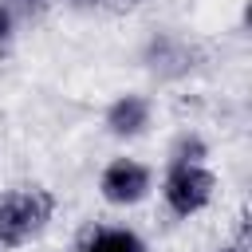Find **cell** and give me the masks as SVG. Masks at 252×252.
<instances>
[{
	"label": "cell",
	"instance_id": "obj_4",
	"mask_svg": "<svg viewBox=\"0 0 252 252\" xmlns=\"http://www.w3.org/2000/svg\"><path fill=\"white\" fill-rule=\"evenodd\" d=\"M150 114H154V106H150L146 94H122L106 110V130L114 138H138L150 126Z\"/></svg>",
	"mask_w": 252,
	"mask_h": 252
},
{
	"label": "cell",
	"instance_id": "obj_7",
	"mask_svg": "<svg viewBox=\"0 0 252 252\" xmlns=\"http://www.w3.org/2000/svg\"><path fill=\"white\" fill-rule=\"evenodd\" d=\"M0 4L8 8L12 20H35V16H43V8H47V0H0Z\"/></svg>",
	"mask_w": 252,
	"mask_h": 252
},
{
	"label": "cell",
	"instance_id": "obj_2",
	"mask_svg": "<svg viewBox=\"0 0 252 252\" xmlns=\"http://www.w3.org/2000/svg\"><path fill=\"white\" fill-rule=\"evenodd\" d=\"M217 193V177L205 165H169L161 181V197L173 217H193L201 213Z\"/></svg>",
	"mask_w": 252,
	"mask_h": 252
},
{
	"label": "cell",
	"instance_id": "obj_10",
	"mask_svg": "<svg viewBox=\"0 0 252 252\" xmlns=\"http://www.w3.org/2000/svg\"><path fill=\"white\" fill-rule=\"evenodd\" d=\"M217 252H248L244 244H224V248H217Z\"/></svg>",
	"mask_w": 252,
	"mask_h": 252
},
{
	"label": "cell",
	"instance_id": "obj_3",
	"mask_svg": "<svg viewBox=\"0 0 252 252\" xmlns=\"http://www.w3.org/2000/svg\"><path fill=\"white\" fill-rule=\"evenodd\" d=\"M150 185H154V173L134 158H114L98 177V189L110 205H138L150 193Z\"/></svg>",
	"mask_w": 252,
	"mask_h": 252
},
{
	"label": "cell",
	"instance_id": "obj_1",
	"mask_svg": "<svg viewBox=\"0 0 252 252\" xmlns=\"http://www.w3.org/2000/svg\"><path fill=\"white\" fill-rule=\"evenodd\" d=\"M51 217H55V193H47L39 185L4 193L0 197V244L20 248V244L35 240Z\"/></svg>",
	"mask_w": 252,
	"mask_h": 252
},
{
	"label": "cell",
	"instance_id": "obj_11",
	"mask_svg": "<svg viewBox=\"0 0 252 252\" xmlns=\"http://www.w3.org/2000/svg\"><path fill=\"white\" fill-rule=\"evenodd\" d=\"M71 8H94V0H71Z\"/></svg>",
	"mask_w": 252,
	"mask_h": 252
},
{
	"label": "cell",
	"instance_id": "obj_6",
	"mask_svg": "<svg viewBox=\"0 0 252 252\" xmlns=\"http://www.w3.org/2000/svg\"><path fill=\"white\" fill-rule=\"evenodd\" d=\"M205 158H209V146L197 134H181L169 146V165H205Z\"/></svg>",
	"mask_w": 252,
	"mask_h": 252
},
{
	"label": "cell",
	"instance_id": "obj_9",
	"mask_svg": "<svg viewBox=\"0 0 252 252\" xmlns=\"http://www.w3.org/2000/svg\"><path fill=\"white\" fill-rule=\"evenodd\" d=\"M12 28H16V20L8 16V8L0 4V43H8V35H12Z\"/></svg>",
	"mask_w": 252,
	"mask_h": 252
},
{
	"label": "cell",
	"instance_id": "obj_5",
	"mask_svg": "<svg viewBox=\"0 0 252 252\" xmlns=\"http://www.w3.org/2000/svg\"><path fill=\"white\" fill-rule=\"evenodd\" d=\"M79 252H146V240L134 228H106L91 224L79 236Z\"/></svg>",
	"mask_w": 252,
	"mask_h": 252
},
{
	"label": "cell",
	"instance_id": "obj_8",
	"mask_svg": "<svg viewBox=\"0 0 252 252\" xmlns=\"http://www.w3.org/2000/svg\"><path fill=\"white\" fill-rule=\"evenodd\" d=\"M142 0H94V8H102V12H114V16H122V12H134Z\"/></svg>",
	"mask_w": 252,
	"mask_h": 252
}]
</instances>
